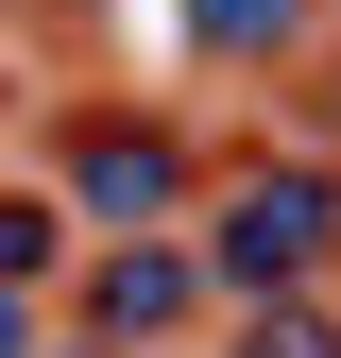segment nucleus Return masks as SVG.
<instances>
[{
  "label": "nucleus",
  "instance_id": "1",
  "mask_svg": "<svg viewBox=\"0 0 341 358\" xmlns=\"http://www.w3.org/2000/svg\"><path fill=\"white\" fill-rule=\"evenodd\" d=\"M205 290H290V273H324L341 256V171H307V154H273V171H239V205L205 222Z\"/></svg>",
  "mask_w": 341,
  "mask_h": 358
},
{
  "label": "nucleus",
  "instance_id": "2",
  "mask_svg": "<svg viewBox=\"0 0 341 358\" xmlns=\"http://www.w3.org/2000/svg\"><path fill=\"white\" fill-rule=\"evenodd\" d=\"M68 324L85 341H188L205 324V256L170 239V222H103V256L68 273Z\"/></svg>",
  "mask_w": 341,
  "mask_h": 358
},
{
  "label": "nucleus",
  "instance_id": "3",
  "mask_svg": "<svg viewBox=\"0 0 341 358\" xmlns=\"http://www.w3.org/2000/svg\"><path fill=\"white\" fill-rule=\"evenodd\" d=\"M52 188H68V222H85V239H103V222H170L205 171H188V137H170V120H137V103H119V120H68Z\"/></svg>",
  "mask_w": 341,
  "mask_h": 358
},
{
  "label": "nucleus",
  "instance_id": "4",
  "mask_svg": "<svg viewBox=\"0 0 341 358\" xmlns=\"http://www.w3.org/2000/svg\"><path fill=\"white\" fill-rule=\"evenodd\" d=\"M188 17V52H222V69H290L324 34V0H170Z\"/></svg>",
  "mask_w": 341,
  "mask_h": 358
},
{
  "label": "nucleus",
  "instance_id": "5",
  "mask_svg": "<svg viewBox=\"0 0 341 358\" xmlns=\"http://www.w3.org/2000/svg\"><path fill=\"white\" fill-rule=\"evenodd\" d=\"M239 341H256V358H324V341H341L324 273H290V290H239Z\"/></svg>",
  "mask_w": 341,
  "mask_h": 358
},
{
  "label": "nucleus",
  "instance_id": "6",
  "mask_svg": "<svg viewBox=\"0 0 341 358\" xmlns=\"http://www.w3.org/2000/svg\"><path fill=\"white\" fill-rule=\"evenodd\" d=\"M52 239H68V205H34V188H0V290H34V273H52Z\"/></svg>",
  "mask_w": 341,
  "mask_h": 358
},
{
  "label": "nucleus",
  "instance_id": "7",
  "mask_svg": "<svg viewBox=\"0 0 341 358\" xmlns=\"http://www.w3.org/2000/svg\"><path fill=\"white\" fill-rule=\"evenodd\" d=\"M34 341H52V307H34V290H0V358H34Z\"/></svg>",
  "mask_w": 341,
  "mask_h": 358
},
{
  "label": "nucleus",
  "instance_id": "8",
  "mask_svg": "<svg viewBox=\"0 0 341 358\" xmlns=\"http://www.w3.org/2000/svg\"><path fill=\"white\" fill-rule=\"evenodd\" d=\"M0 120H17V85H0Z\"/></svg>",
  "mask_w": 341,
  "mask_h": 358
}]
</instances>
